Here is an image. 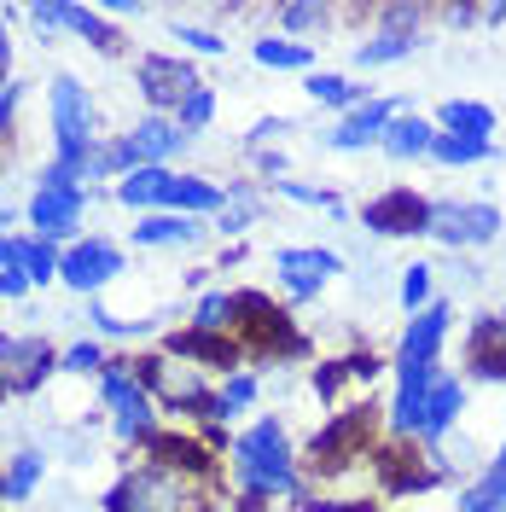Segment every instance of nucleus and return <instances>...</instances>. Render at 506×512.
<instances>
[{
	"mask_svg": "<svg viewBox=\"0 0 506 512\" xmlns=\"http://www.w3.org/2000/svg\"><path fill=\"white\" fill-rule=\"evenodd\" d=\"M134 88H140V99L152 105V111H181V99L198 88V76H192L187 59H163V53H146V59L134 64Z\"/></svg>",
	"mask_w": 506,
	"mask_h": 512,
	"instance_id": "obj_7",
	"label": "nucleus"
},
{
	"mask_svg": "<svg viewBox=\"0 0 506 512\" xmlns=\"http://www.w3.org/2000/svg\"><path fill=\"white\" fill-rule=\"evenodd\" d=\"M274 268H280L285 291L303 303V297H315V291L344 268V256H338V251H280V256H274Z\"/></svg>",
	"mask_w": 506,
	"mask_h": 512,
	"instance_id": "obj_12",
	"label": "nucleus"
},
{
	"mask_svg": "<svg viewBox=\"0 0 506 512\" xmlns=\"http://www.w3.org/2000/svg\"><path fill=\"white\" fill-rule=\"evenodd\" d=\"M88 320H94L99 338H134V332H146V320H140V326H128V320H117L105 303H88Z\"/></svg>",
	"mask_w": 506,
	"mask_h": 512,
	"instance_id": "obj_35",
	"label": "nucleus"
},
{
	"mask_svg": "<svg viewBox=\"0 0 506 512\" xmlns=\"http://www.w3.org/2000/svg\"><path fill=\"white\" fill-rule=\"evenodd\" d=\"M251 59L262 64V70H303V76H309V70H315V47H309V41H274V35H262L251 47Z\"/></svg>",
	"mask_w": 506,
	"mask_h": 512,
	"instance_id": "obj_21",
	"label": "nucleus"
},
{
	"mask_svg": "<svg viewBox=\"0 0 506 512\" xmlns=\"http://www.w3.org/2000/svg\"><path fill=\"white\" fill-rule=\"evenodd\" d=\"M280 24L291 35H309V30H326V24H332V12H326V6H285Z\"/></svg>",
	"mask_w": 506,
	"mask_h": 512,
	"instance_id": "obj_34",
	"label": "nucleus"
},
{
	"mask_svg": "<svg viewBox=\"0 0 506 512\" xmlns=\"http://www.w3.org/2000/svg\"><path fill=\"white\" fill-rule=\"evenodd\" d=\"M47 123H53V169L82 187V169L94 158L99 134H94V99H88V88L76 76H53L47 82Z\"/></svg>",
	"mask_w": 506,
	"mask_h": 512,
	"instance_id": "obj_1",
	"label": "nucleus"
},
{
	"mask_svg": "<svg viewBox=\"0 0 506 512\" xmlns=\"http://www.w3.org/2000/svg\"><path fill=\"white\" fill-rule=\"evenodd\" d=\"M413 47H419V35L379 30L373 41H361V47H355V64H361V70H379V64H396V59H408Z\"/></svg>",
	"mask_w": 506,
	"mask_h": 512,
	"instance_id": "obj_24",
	"label": "nucleus"
},
{
	"mask_svg": "<svg viewBox=\"0 0 506 512\" xmlns=\"http://www.w3.org/2000/svg\"><path fill=\"white\" fill-rule=\"evenodd\" d=\"M448 320H454V309H448L443 297L408 320V332H402V344H396V373L437 367V350H443V338H448Z\"/></svg>",
	"mask_w": 506,
	"mask_h": 512,
	"instance_id": "obj_8",
	"label": "nucleus"
},
{
	"mask_svg": "<svg viewBox=\"0 0 506 512\" xmlns=\"http://www.w3.org/2000/svg\"><path fill=\"white\" fill-rule=\"evenodd\" d=\"M128 146H134V158L140 169H169V158H181L192 146V134L175 117H158V111H146L140 123L128 128Z\"/></svg>",
	"mask_w": 506,
	"mask_h": 512,
	"instance_id": "obj_11",
	"label": "nucleus"
},
{
	"mask_svg": "<svg viewBox=\"0 0 506 512\" xmlns=\"http://www.w3.org/2000/svg\"><path fill=\"white\" fill-rule=\"evenodd\" d=\"M280 134H291V117H262V123L251 128V146H268V140H280Z\"/></svg>",
	"mask_w": 506,
	"mask_h": 512,
	"instance_id": "obj_39",
	"label": "nucleus"
},
{
	"mask_svg": "<svg viewBox=\"0 0 506 512\" xmlns=\"http://www.w3.org/2000/svg\"><path fill=\"white\" fill-rule=\"evenodd\" d=\"M41 472H47V454H41V448L12 454V466L0 472V495H6V501H30L35 483H41Z\"/></svg>",
	"mask_w": 506,
	"mask_h": 512,
	"instance_id": "obj_22",
	"label": "nucleus"
},
{
	"mask_svg": "<svg viewBox=\"0 0 506 512\" xmlns=\"http://www.w3.org/2000/svg\"><path fill=\"white\" fill-rule=\"evenodd\" d=\"M402 111H408L402 99H367V105H355L344 123L326 134V146H332V152H367V146H379L384 140L390 117H402Z\"/></svg>",
	"mask_w": 506,
	"mask_h": 512,
	"instance_id": "obj_10",
	"label": "nucleus"
},
{
	"mask_svg": "<svg viewBox=\"0 0 506 512\" xmlns=\"http://www.w3.org/2000/svg\"><path fill=\"white\" fill-rule=\"evenodd\" d=\"M169 175H175V169H134V175H123V181H117V204H128V210H146V216H152Z\"/></svg>",
	"mask_w": 506,
	"mask_h": 512,
	"instance_id": "obj_23",
	"label": "nucleus"
},
{
	"mask_svg": "<svg viewBox=\"0 0 506 512\" xmlns=\"http://www.w3.org/2000/svg\"><path fill=\"white\" fill-rule=\"evenodd\" d=\"M111 361H105V350H99V338H82V344H70V350H59V373H76V379H88V373H105Z\"/></svg>",
	"mask_w": 506,
	"mask_h": 512,
	"instance_id": "obj_30",
	"label": "nucleus"
},
{
	"mask_svg": "<svg viewBox=\"0 0 506 512\" xmlns=\"http://www.w3.org/2000/svg\"><path fill=\"white\" fill-rule=\"evenodd\" d=\"M431 222V204L408 187H390L384 198H373L367 210H361V227L367 233H379V239H396V233H425Z\"/></svg>",
	"mask_w": 506,
	"mask_h": 512,
	"instance_id": "obj_9",
	"label": "nucleus"
},
{
	"mask_svg": "<svg viewBox=\"0 0 506 512\" xmlns=\"http://www.w3.org/2000/svg\"><path fill=\"white\" fill-rule=\"evenodd\" d=\"M117 274H123V251H117L111 239H76V245L59 256V280L70 291H82V297L105 291Z\"/></svg>",
	"mask_w": 506,
	"mask_h": 512,
	"instance_id": "obj_6",
	"label": "nucleus"
},
{
	"mask_svg": "<svg viewBox=\"0 0 506 512\" xmlns=\"http://www.w3.org/2000/svg\"><path fill=\"white\" fill-rule=\"evenodd\" d=\"M431 274H437L431 262H408V268H402V303H408L413 315L431 309Z\"/></svg>",
	"mask_w": 506,
	"mask_h": 512,
	"instance_id": "obj_33",
	"label": "nucleus"
},
{
	"mask_svg": "<svg viewBox=\"0 0 506 512\" xmlns=\"http://www.w3.org/2000/svg\"><path fill=\"white\" fill-rule=\"evenodd\" d=\"M233 478L245 495H297V472H291V448H285L280 419H256L245 437H233Z\"/></svg>",
	"mask_w": 506,
	"mask_h": 512,
	"instance_id": "obj_2",
	"label": "nucleus"
},
{
	"mask_svg": "<svg viewBox=\"0 0 506 512\" xmlns=\"http://www.w3.org/2000/svg\"><path fill=\"white\" fill-rule=\"evenodd\" d=\"M6 64H12V41H6V30H0V94H6V82H12Z\"/></svg>",
	"mask_w": 506,
	"mask_h": 512,
	"instance_id": "obj_42",
	"label": "nucleus"
},
{
	"mask_svg": "<svg viewBox=\"0 0 506 512\" xmlns=\"http://www.w3.org/2000/svg\"><path fill=\"white\" fill-rule=\"evenodd\" d=\"M198 239H204V222L175 216V210H152V216L134 222V245H146V251H163V245H198Z\"/></svg>",
	"mask_w": 506,
	"mask_h": 512,
	"instance_id": "obj_16",
	"label": "nucleus"
},
{
	"mask_svg": "<svg viewBox=\"0 0 506 512\" xmlns=\"http://www.w3.org/2000/svg\"><path fill=\"white\" fill-rule=\"evenodd\" d=\"M274 192L291 198V204H309V210H332V216H344V198L326 192V187H309V181H274Z\"/></svg>",
	"mask_w": 506,
	"mask_h": 512,
	"instance_id": "obj_31",
	"label": "nucleus"
},
{
	"mask_svg": "<svg viewBox=\"0 0 506 512\" xmlns=\"http://www.w3.org/2000/svg\"><path fill=\"white\" fill-rule=\"evenodd\" d=\"M431 158L448 163V169H466V163H489V158H495V140H472V134H437Z\"/></svg>",
	"mask_w": 506,
	"mask_h": 512,
	"instance_id": "obj_26",
	"label": "nucleus"
},
{
	"mask_svg": "<svg viewBox=\"0 0 506 512\" xmlns=\"http://www.w3.org/2000/svg\"><path fill=\"white\" fill-rule=\"evenodd\" d=\"M82 216H88V187H64V181H35V198H30V227L35 239L47 245H76L82 233Z\"/></svg>",
	"mask_w": 506,
	"mask_h": 512,
	"instance_id": "obj_3",
	"label": "nucleus"
},
{
	"mask_svg": "<svg viewBox=\"0 0 506 512\" xmlns=\"http://www.w3.org/2000/svg\"><path fill=\"white\" fill-rule=\"evenodd\" d=\"M24 18H30V24H35L41 35H47V30H64V0H47V6H30Z\"/></svg>",
	"mask_w": 506,
	"mask_h": 512,
	"instance_id": "obj_38",
	"label": "nucleus"
},
{
	"mask_svg": "<svg viewBox=\"0 0 506 512\" xmlns=\"http://www.w3.org/2000/svg\"><path fill=\"white\" fill-rule=\"evenodd\" d=\"M437 128H443V134H472V140H489V134H495V111H489V105H477V99H448L443 111H437Z\"/></svg>",
	"mask_w": 506,
	"mask_h": 512,
	"instance_id": "obj_20",
	"label": "nucleus"
},
{
	"mask_svg": "<svg viewBox=\"0 0 506 512\" xmlns=\"http://www.w3.org/2000/svg\"><path fill=\"white\" fill-rule=\"evenodd\" d=\"M175 41H181V47H192V53H227V35L192 30V24H175Z\"/></svg>",
	"mask_w": 506,
	"mask_h": 512,
	"instance_id": "obj_36",
	"label": "nucleus"
},
{
	"mask_svg": "<svg viewBox=\"0 0 506 512\" xmlns=\"http://www.w3.org/2000/svg\"><path fill=\"white\" fill-rule=\"evenodd\" d=\"M425 233L448 251H472V245H489L501 233V210L495 204H431Z\"/></svg>",
	"mask_w": 506,
	"mask_h": 512,
	"instance_id": "obj_4",
	"label": "nucleus"
},
{
	"mask_svg": "<svg viewBox=\"0 0 506 512\" xmlns=\"http://www.w3.org/2000/svg\"><path fill=\"white\" fill-rule=\"evenodd\" d=\"M47 373H59V355L47 350L41 338H12V332H0V390H6V396L41 390Z\"/></svg>",
	"mask_w": 506,
	"mask_h": 512,
	"instance_id": "obj_5",
	"label": "nucleus"
},
{
	"mask_svg": "<svg viewBox=\"0 0 506 512\" xmlns=\"http://www.w3.org/2000/svg\"><path fill=\"white\" fill-rule=\"evenodd\" d=\"M6 227H12V210H0V239H6Z\"/></svg>",
	"mask_w": 506,
	"mask_h": 512,
	"instance_id": "obj_43",
	"label": "nucleus"
},
{
	"mask_svg": "<svg viewBox=\"0 0 506 512\" xmlns=\"http://www.w3.org/2000/svg\"><path fill=\"white\" fill-rule=\"evenodd\" d=\"M437 134H443V128H437V123H425L419 111H402V117H390V128H384V140H379V152H384L390 163L431 158V146H437Z\"/></svg>",
	"mask_w": 506,
	"mask_h": 512,
	"instance_id": "obj_13",
	"label": "nucleus"
},
{
	"mask_svg": "<svg viewBox=\"0 0 506 512\" xmlns=\"http://www.w3.org/2000/svg\"><path fill=\"white\" fill-rule=\"evenodd\" d=\"M64 30L88 35V41H94L99 53H117V41H123V35H117L111 24H105V12H94V6H64Z\"/></svg>",
	"mask_w": 506,
	"mask_h": 512,
	"instance_id": "obj_27",
	"label": "nucleus"
},
{
	"mask_svg": "<svg viewBox=\"0 0 506 512\" xmlns=\"http://www.w3.org/2000/svg\"><path fill=\"white\" fill-rule=\"evenodd\" d=\"M233 320H239V303H233L227 291H210V297H198V309H192V332H210V338H216Z\"/></svg>",
	"mask_w": 506,
	"mask_h": 512,
	"instance_id": "obj_28",
	"label": "nucleus"
},
{
	"mask_svg": "<svg viewBox=\"0 0 506 512\" xmlns=\"http://www.w3.org/2000/svg\"><path fill=\"white\" fill-rule=\"evenodd\" d=\"M454 512H506V443H501V454L489 460V472L460 495V507Z\"/></svg>",
	"mask_w": 506,
	"mask_h": 512,
	"instance_id": "obj_19",
	"label": "nucleus"
},
{
	"mask_svg": "<svg viewBox=\"0 0 506 512\" xmlns=\"http://www.w3.org/2000/svg\"><path fill=\"white\" fill-rule=\"evenodd\" d=\"M379 24L384 30H402V35H419V6H384Z\"/></svg>",
	"mask_w": 506,
	"mask_h": 512,
	"instance_id": "obj_37",
	"label": "nucleus"
},
{
	"mask_svg": "<svg viewBox=\"0 0 506 512\" xmlns=\"http://www.w3.org/2000/svg\"><path fill=\"white\" fill-rule=\"evenodd\" d=\"M256 169L262 175H285V152H256Z\"/></svg>",
	"mask_w": 506,
	"mask_h": 512,
	"instance_id": "obj_41",
	"label": "nucleus"
},
{
	"mask_svg": "<svg viewBox=\"0 0 506 512\" xmlns=\"http://www.w3.org/2000/svg\"><path fill=\"white\" fill-rule=\"evenodd\" d=\"M431 384H437V367L402 373L396 402H390V425H396V437H419V425H425V402H431Z\"/></svg>",
	"mask_w": 506,
	"mask_h": 512,
	"instance_id": "obj_15",
	"label": "nucleus"
},
{
	"mask_svg": "<svg viewBox=\"0 0 506 512\" xmlns=\"http://www.w3.org/2000/svg\"><path fill=\"white\" fill-rule=\"evenodd\" d=\"M303 88H309V99L315 105H332V111H355V105H367V88H355L349 76H338V70H309L303 76Z\"/></svg>",
	"mask_w": 506,
	"mask_h": 512,
	"instance_id": "obj_18",
	"label": "nucleus"
},
{
	"mask_svg": "<svg viewBox=\"0 0 506 512\" xmlns=\"http://www.w3.org/2000/svg\"><path fill=\"white\" fill-rule=\"evenodd\" d=\"M256 216H262V192H256L251 181H233V187H227L222 216H216V227H222V233H245Z\"/></svg>",
	"mask_w": 506,
	"mask_h": 512,
	"instance_id": "obj_25",
	"label": "nucleus"
},
{
	"mask_svg": "<svg viewBox=\"0 0 506 512\" xmlns=\"http://www.w3.org/2000/svg\"><path fill=\"white\" fill-rule=\"evenodd\" d=\"M251 402H256V379L251 373H233V379L210 396V419H233V414H245Z\"/></svg>",
	"mask_w": 506,
	"mask_h": 512,
	"instance_id": "obj_29",
	"label": "nucleus"
},
{
	"mask_svg": "<svg viewBox=\"0 0 506 512\" xmlns=\"http://www.w3.org/2000/svg\"><path fill=\"white\" fill-rule=\"evenodd\" d=\"M210 117H216V94L198 82L187 99H181V111H175V123L187 128V134H198V128H210Z\"/></svg>",
	"mask_w": 506,
	"mask_h": 512,
	"instance_id": "obj_32",
	"label": "nucleus"
},
{
	"mask_svg": "<svg viewBox=\"0 0 506 512\" xmlns=\"http://www.w3.org/2000/svg\"><path fill=\"white\" fill-rule=\"evenodd\" d=\"M0 396H6V390H0Z\"/></svg>",
	"mask_w": 506,
	"mask_h": 512,
	"instance_id": "obj_44",
	"label": "nucleus"
},
{
	"mask_svg": "<svg viewBox=\"0 0 506 512\" xmlns=\"http://www.w3.org/2000/svg\"><path fill=\"white\" fill-rule=\"evenodd\" d=\"M24 291H30V280L18 268H0V297H24Z\"/></svg>",
	"mask_w": 506,
	"mask_h": 512,
	"instance_id": "obj_40",
	"label": "nucleus"
},
{
	"mask_svg": "<svg viewBox=\"0 0 506 512\" xmlns=\"http://www.w3.org/2000/svg\"><path fill=\"white\" fill-rule=\"evenodd\" d=\"M466 414V384L448 379V373H437V384H431V402H425V425H419V443H443L448 431H454V419Z\"/></svg>",
	"mask_w": 506,
	"mask_h": 512,
	"instance_id": "obj_14",
	"label": "nucleus"
},
{
	"mask_svg": "<svg viewBox=\"0 0 506 512\" xmlns=\"http://www.w3.org/2000/svg\"><path fill=\"white\" fill-rule=\"evenodd\" d=\"M111 408H117V419H111V431H117L123 443H152V437H158V414H152V396H146L140 384L128 390L123 402H111Z\"/></svg>",
	"mask_w": 506,
	"mask_h": 512,
	"instance_id": "obj_17",
	"label": "nucleus"
}]
</instances>
